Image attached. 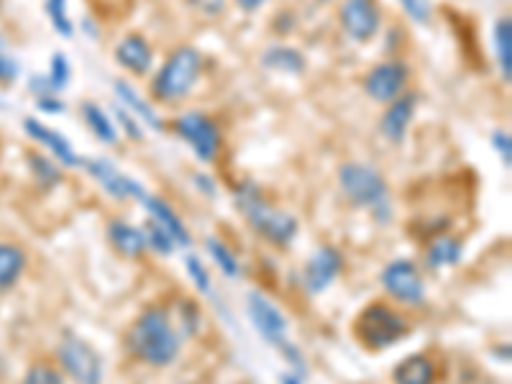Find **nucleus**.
I'll return each mask as SVG.
<instances>
[{
	"mask_svg": "<svg viewBox=\"0 0 512 384\" xmlns=\"http://www.w3.org/2000/svg\"><path fill=\"white\" fill-rule=\"evenodd\" d=\"M126 351L131 359L152 369H167L180 359L182 333L162 305H149L136 315L126 331Z\"/></svg>",
	"mask_w": 512,
	"mask_h": 384,
	"instance_id": "f257e3e1",
	"label": "nucleus"
},
{
	"mask_svg": "<svg viewBox=\"0 0 512 384\" xmlns=\"http://www.w3.org/2000/svg\"><path fill=\"white\" fill-rule=\"evenodd\" d=\"M233 203H236L239 213L244 216V221L249 223L251 231L259 239L267 241V244L277 246V249H287L297 239L300 221L292 216L290 210L277 208L272 200L264 198V192L259 190V185H254L251 180H244L241 185H236V190H233Z\"/></svg>",
	"mask_w": 512,
	"mask_h": 384,
	"instance_id": "f03ea898",
	"label": "nucleus"
},
{
	"mask_svg": "<svg viewBox=\"0 0 512 384\" xmlns=\"http://www.w3.org/2000/svg\"><path fill=\"white\" fill-rule=\"evenodd\" d=\"M203 75V52L198 47L182 44L175 47L159 64L149 82V93L159 105H180L187 100Z\"/></svg>",
	"mask_w": 512,
	"mask_h": 384,
	"instance_id": "7ed1b4c3",
	"label": "nucleus"
},
{
	"mask_svg": "<svg viewBox=\"0 0 512 384\" xmlns=\"http://www.w3.org/2000/svg\"><path fill=\"white\" fill-rule=\"evenodd\" d=\"M413 323L408 315L400 313L395 305L384 303V300H372L356 313L354 323H351V333H354L356 344L369 354H379L410 336Z\"/></svg>",
	"mask_w": 512,
	"mask_h": 384,
	"instance_id": "20e7f679",
	"label": "nucleus"
},
{
	"mask_svg": "<svg viewBox=\"0 0 512 384\" xmlns=\"http://www.w3.org/2000/svg\"><path fill=\"white\" fill-rule=\"evenodd\" d=\"M338 187L344 192V198L349 200L354 208L372 210L374 218L387 223L392 218L390 205V185L384 180V175L377 167L367 162H351L338 164Z\"/></svg>",
	"mask_w": 512,
	"mask_h": 384,
	"instance_id": "39448f33",
	"label": "nucleus"
},
{
	"mask_svg": "<svg viewBox=\"0 0 512 384\" xmlns=\"http://www.w3.org/2000/svg\"><path fill=\"white\" fill-rule=\"evenodd\" d=\"M175 134L190 146V152L195 154L200 164H213L223 149V131L213 116H208L200 108L180 113L172 121Z\"/></svg>",
	"mask_w": 512,
	"mask_h": 384,
	"instance_id": "423d86ee",
	"label": "nucleus"
},
{
	"mask_svg": "<svg viewBox=\"0 0 512 384\" xmlns=\"http://www.w3.org/2000/svg\"><path fill=\"white\" fill-rule=\"evenodd\" d=\"M57 364L75 384H103V359L98 349L72 331H64L57 344Z\"/></svg>",
	"mask_w": 512,
	"mask_h": 384,
	"instance_id": "0eeeda50",
	"label": "nucleus"
},
{
	"mask_svg": "<svg viewBox=\"0 0 512 384\" xmlns=\"http://www.w3.org/2000/svg\"><path fill=\"white\" fill-rule=\"evenodd\" d=\"M382 290L400 305L420 308L425 303V280L413 259H392L379 274Z\"/></svg>",
	"mask_w": 512,
	"mask_h": 384,
	"instance_id": "6e6552de",
	"label": "nucleus"
},
{
	"mask_svg": "<svg viewBox=\"0 0 512 384\" xmlns=\"http://www.w3.org/2000/svg\"><path fill=\"white\" fill-rule=\"evenodd\" d=\"M410 64L402 59H387V62L374 64L372 70L361 80V90L369 100L379 105H387L400 98L410 85Z\"/></svg>",
	"mask_w": 512,
	"mask_h": 384,
	"instance_id": "1a4fd4ad",
	"label": "nucleus"
},
{
	"mask_svg": "<svg viewBox=\"0 0 512 384\" xmlns=\"http://www.w3.org/2000/svg\"><path fill=\"white\" fill-rule=\"evenodd\" d=\"M341 29L356 44H369L382 31V6L379 0H344L338 6Z\"/></svg>",
	"mask_w": 512,
	"mask_h": 384,
	"instance_id": "9d476101",
	"label": "nucleus"
},
{
	"mask_svg": "<svg viewBox=\"0 0 512 384\" xmlns=\"http://www.w3.org/2000/svg\"><path fill=\"white\" fill-rule=\"evenodd\" d=\"M82 167L88 169V175L103 187L105 195L118 200V203H123V200L144 203L146 195H149V190H146L139 180L128 177L126 172H121V169H118L113 162H108V159H100V157L82 159Z\"/></svg>",
	"mask_w": 512,
	"mask_h": 384,
	"instance_id": "9b49d317",
	"label": "nucleus"
},
{
	"mask_svg": "<svg viewBox=\"0 0 512 384\" xmlns=\"http://www.w3.org/2000/svg\"><path fill=\"white\" fill-rule=\"evenodd\" d=\"M246 315H249L251 326H254V331L262 336L264 344L280 349L285 341H290V338H287L290 323H287L285 313H282L269 297H264L262 292H249V295H246Z\"/></svg>",
	"mask_w": 512,
	"mask_h": 384,
	"instance_id": "f8f14e48",
	"label": "nucleus"
},
{
	"mask_svg": "<svg viewBox=\"0 0 512 384\" xmlns=\"http://www.w3.org/2000/svg\"><path fill=\"white\" fill-rule=\"evenodd\" d=\"M341 272H344V251L338 249V246L323 244L305 262L300 280H303L305 292L310 297H315L320 292H326L341 277Z\"/></svg>",
	"mask_w": 512,
	"mask_h": 384,
	"instance_id": "ddd939ff",
	"label": "nucleus"
},
{
	"mask_svg": "<svg viewBox=\"0 0 512 384\" xmlns=\"http://www.w3.org/2000/svg\"><path fill=\"white\" fill-rule=\"evenodd\" d=\"M420 95L415 90H405L397 100L387 103V111L379 118V134L387 144L400 146L405 144L410 131V123H413L415 111H418Z\"/></svg>",
	"mask_w": 512,
	"mask_h": 384,
	"instance_id": "4468645a",
	"label": "nucleus"
},
{
	"mask_svg": "<svg viewBox=\"0 0 512 384\" xmlns=\"http://www.w3.org/2000/svg\"><path fill=\"white\" fill-rule=\"evenodd\" d=\"M24 131L29 139H34L36 144L44 146V149L49 152V157H52L54 162L62 164L64 169L82 167V159L80 154L75 152V144H72L62 131H57V128L47 126V123H41L39 118H31V116L24 118Z\"/></svg>",
	"mask_w": 512,
	"mask_h": 384,
	"instance_id": "2eb2a0df",
	"label": "nucleus"
},
{
	"mask_svg": "<svg viewBox=\"0 0 512 384\" xmlns=\"http://www.w3.org/2000/svg\"><path fill=\"white\" fill-rule=\"evenodd\" d=\"M113 59H116L118 67H123L134 77H146L154 67V49L144 34L128 31L118 39L116 49H113Z\"/></svg>",
	"mask_w": 512,
	"mask_h": 384,
	"instance_id": "dca6fc26",
	"label": "nucleus"
},
{
	"mask_svg": "<svg viewBox=\"0 0 512 384\" xmlns=\"http://www.w3.org/2000/svg\"><path fill=\"white\" fill-rule=\"evenodd\" d=\"M141 205H144L146 213H149V221L159 223V226H162L164 231H167L169 236L175 239L177 246L187 249V246L192 244L190 228L185 226V221L180 218V213H177V210L162 198V195H154V192H149V195H146V200Z\"/></svg>",
	"mask_w": 512,
	"mask_h": 384,
	"instance_id": "f3484780",
	"label": "nucleus"
},
{
	"mask_svg": "<svg viewBox=\"0 0 512 384\" xmlns=\"http://www.w3.org/2000/svg\"><path fill=\"white\" fill-rule=\"evenodd\" d=\"M105 236H108V244L113 246V251L123 259H141L146 254L144 228L123 221V218H113L105 228Z\"/></svg>",
	"mask_w": 512,
	"mask_h": 384,
	"instance_id": "a211bd4d",
	"label": "nucleus"
},
{
	"mask_svg": "<svg viewBox=\"0 0 512 384\" xmlns=\"http://www.w3.org/2000/svg\"><path fill=\"white\" fill-rule=\"evenodd\" d=\"M392 384H438V364L428 354H408L392 369Z\"/></svg>",
	"mask_w": 512,
	"mask_h": 384,
	"instance_id": "6ab92c4d",
	"label": "nucleus"
},
{
	"mask_svg": "<svg viewBox=\"0 0 512 384\" xmlns=\"http://www.w3.org/2000/svg\"><path fill=\"white\" fill-rule=\"evenodd\" d=\"M113 90H116L118 100H121V105L131 113V116H136L144 126L154 128V131H164V121L159 118V113L154 111V105L146 98H141L139 90H136L131 82L118 77V80H113Z\"/></svg>",
	"mask_w": 512,
	"mask_h": 384,
	"instance_id": "aec40b11",
	"label": "nucleus"
},
{
	"mask_svg": "<svg viewBox=\"0 0 512 384\" xmlns=\"http://www.w3.org/2000/svg\"><path fill=\"white\" fill-rule=\"evenodd\" d=\"M262 64L267 70L292 77L305 75V70H308V59H305V54L295 47H287V44H272V47L264 49Z\"/></svg>",
	"mask_w": 512,
	"mask_h": 384,
	"instance_id": "412c9836",
	"label": "nucleus"
},
{
	"mask_svg": "<svg viewBox=\"0 0 512 384\" xmlns=\"http://www.w3.org/2000/svg\"><path fill=\"white\" fill-rule=\"evenodd\" d=\"M80 113H82V121H85V126H88V131L100 141V144H105V146L118 144V139H121V131H118L116 121L108 116V111H105L103 105L93 103V100H85V103L80 105Z\"/></svg>",
	"mask_w": 512,
	"mask_h": 384,
	"instance_id": "4be33fe9",
	"label": "nucleus"
},
{
	"mask_svg": "<svg viewBox=\"0 0 512 384\" xmlns=\"http://www.w3.org/2000/svg\"><path fill=\"white\" fill-rule=\"evenodd\" d=\"M29 267V254L18 244L0 241V292H8L18 285Z\"/></svg>",
	"mask_w": 512,
	"mask_h": 384,
	"instance_id": "5701e85b",
	"label": "nucleus"
},
{
	"mask_svg": "<svg viewBox=\"0 0 512 384\" xmlns=\"http://www.w3.org/2000/svg\"><path fill=\"white\" fill-rule=\"evenodd\" d=\"M461 256H464V246H461L459 239L454 236H433L431 244L425 246V264L431 269H446V267H456L461 262Z\"/></svg>",
	"mask_w": 512,
	"mask_h": 384,
	"instance_id": "b1692460",
	"label": "nucleus"
},
{
	"mask_svg": "<svg viewBox=\"0 0 512 384\" xmlns=\"http://www.w3.org/2000/svg\"><path fill=\"white\" fill-rule=\"evenodd\" d=\"M492 47H495L497 67H500V77L505 85L512 80V21L510 16H502L495 21V31H492Z\"/></svg>",
	"mask_w": 512,
	"mask_h": 384,
	"instance_id": "393cba45",
	"label": "nucleus"
},
{
	"mask_svg": "<svg viewBox=\"0 0 512 384\" xmlns=\"http://www.w3.org/2000/svg\"><path fill=\"white\" fill-rule=\"evenodd\" d=\"M26 164H29L31 177H34V182L41 187V190H54V187L62 185L64 167L59 162H54L49 154L29 152L26 154Z\"/></svg>",
	"mask_w": 512,
	"mask_h": 384,
	"instance_id": "a878e982",
	"label": "nucleus"
},
{
	"mask_svg": "<svg viewBox=\"0 0 512 384\" xmlns=\"http://www.w3.org/2000/svg\"><path fill=\"white\" fill-rule=\"evenodd\" d=\"M205 251H208L210 259H213V264H216L218 272H221L223 277H228V280H236V277H239L241 264L239 259H236V254H233L231 246L223 244L216 236H208V239H205Z\"/></svg>",
	"mask_w": 512,
	"mask_h": 384,
	"instance_id": "bb28decb",
	"label": "nucleus"
},
{
	"mask_svg": "<svg viewBox=\"0 0 512 384\" xmlns=\"http://www.w3.org/2000/svg\"><path fill=\"white\" fill-rule=\"evenodd\" d=\"M177 323H180L182 338L198 336L203 331V308L195 300H180L177 303Z\"/></svg>",
	"mask_w": 512,
	"mask_h": 384,
	"instance_id": "cd10ccee",
	"label": "nucleus"
},
{
	"mask_svg": "<svg viewBox=\"0 0 512 384\" xmlns=\"http://www.w3.org/2000/svg\"><path fill=\"white\" fill-rule=\"evenodd\" d=\"M44 13L52 21V29L62 39H72L75 36V21L67 13V0H44Z\"/></svg>",
	"mask_w": 512,
	"mask_h": 384,
	"instance_id": "c85d7f7f",
	"label": "nucleus"
},
{
	"mask_svg": "<svg viewBox=\"0 0 512 384\" xmlns=\"http://www.w3.org/2000/svg\"><path fill=\"white\" fill-rule=\"evenodd\" d=\"M21 384H67V377H64L62 369L52 361H34L24 374V382Z\"/></svg>",
	"mask_w": 512,
	"mask_h": 384,
	"instance_id": "c756f323",
	"label": "nucleus"
},
{
	"mask_svg": "<svg viewBox=\"0 0 512 384\" xmlns=\"http://www.w3.org/2000/svg\"><path fill=\"white\" fill-rule=\"evenodd\" d=\"M144 236H146V251H152V254H159V256L175 254V249H177L175 239H172V236H169V233L164 231L159 223H154V221L146 223Z\"/></svg>",
	"mask_w": 512,
	"mask_h": 384,
	"instance_id": "7c9ffc66",
	"label": "nucleus"
},
{
	"mask_svg": "<svg viewBox=\"0 0 512 384\" xmlns=\"http://www.w3.org/2000/svg\"><path fill=\"white\" fill-rule=\"evenodd\" d=\"M185 269L187 274H190L192 285H195V290L200 292V295H208L213 297V280H210L208 269H205L203 259H200L198 254H185Z\"/></svg>",
	"mask_w": 512,
	"mask_h": 384,
	"instance_id": "2f4dec72",
	"label": "nucleus"
},
{
	"mask_svg": "<svg viewBox=\"0 0 512 384\" xmlns=\"http://www.w3.org/2000/svg\"><path fill=\"white\" fill-rule=\"evenodd\" d=\"M47 77H49V82H52L54 93H57V95L62 93V90L67 88V85H70V82H72V64H70V59L64 57L62 52H54L52 59H49Z\"/></svg>",
	"mask_w": 512,
	"mask_h": 384,
	"instance_id": "473e14b6",
	"label": "nucleus"
},
{
	"mask_svg": "<svg viewBox=\"0 0 512 384\" xmlns=\"http://www.w3.org/2000/svg\"><path fill=\"white\" fill-rule=\"evenodd\" d=\"M405 16L418 26H428L433 21V0H397Z\"/></svg>",
	"mask_w": 512,
	"mask_h": 384,
	"instance_id": "72a5a7b5",
	"label": "nucleus"
},
{
	"mask_svg": "<svg viewBox=\"0 0 512 384\" xmlns=\"http://www.w3.org/2000/svg\"><path fill=\"white\" fill-rule=\"evenodd\" d=\"M113 111H116V118H118V123H116L118 131H123V134H126L131 141H144V136H146L144 123H141L139 118L131 116V113H128L123 105H116Z\"/></svg>",
	"mask_w": 512,
	"mask_h": 384,
	"instance_id": "f704fd0d",
	"label": "nucleus"
},
{
	"mask_svg": "<svg viewBox=\"0 0 512 384\" xmlns=\"http://www.w3.org/2000/svg\"><path fill=\"white\" fill-rule=\"evenodd\" d=\"M489 144L495 149V154L500 157L502 167L510 169L512 167V136L507 128H495L492 136H489Z\"/></svg>",
	"mask_w": 512,
	"mask_h": 384,
	"instance_id": "c9c22d12",
	"label": "nucleus"
},
{
	"mask_svg": "<svg viewBox=\"0 0 512 384\" xmlns=\"http://www.w3.org/2000/svg\"><path fill=\"white\" fill-rule=\"evenodd\" d=\"M277 351H280L282 359H285L287 364H290L292 372L300 374V377H305V372H308V361H305L303 351L297 349V346L292 344V341H285V344H282Z\"/></svg>",
	"mask_w": 512,
	"mask_h": 384,
	"instance_id": "e433bc0d",
	"label": "nucleus"
},
{
	"mask_svg": "<svg viewBox=\"0 0 512 384\" xmlns=\"http://www.w3.org/2000/svg\"><path fill=\"white\" fill-rule=\"evenodd\" d=\"M18 77H21V64L3 49V52H0V85L8 88V85H13V82L18 80Z\"/></svg>",
	"mask_w": 512,
	"mask_h": 384,
	"instance_id": "4c0bfd02",
	"label": "nucleus"
},
{
	"mask_svg": "<svg viewBox=\"0 0 512 384\" xmlns=\"http://www.w3.org/2000/svg\"><path fill=\"white\" fill-rule=\"evenodd\" d=\"M64 100H59V95H44V98H36V111L47 113V116H62L64 113Z\"/></svg>",
	"mask_w": 512,
	"mask_h": 384,
	"instance_id": "58836bf2",
	"label": "nucleus"
},
{
	"mask_svg": "<svg viewBox=\"0 0 512 384\" xmlns=\"http://www.w3.org/2000/svg\"><path fill=\"white\" fill-rule=\"evenodd\" d=\"M272 26L277 34H282V36L292 34V29H297V16L292 11H280L277 16H274Z\"/></svg>",
	"mask_w": 512,
	"mask_h": 384,
	"instance_id": "ea45409f",
	"label": "nucleus"
},
{
	"mask_svg": "<svg viewBox=\"0 0 512 384\" xmlns=\"http://www.w3.org/2000/svg\"><path fill=\"white\" fill-rule=\"evenodd\" d=\"M192 185L198 187L203 195H208V198H216V195H218L216 180H213L210 175H205V172H195V175H192Z\"/></svg>",
	"mask_w": 512,
	"mask_h": 384,
	"instance_id": "a19ab883",
	"label": "nucleus"
},
{
	"mask_svg": "<svg viewBox=\"0 0 512 384\" xmlns=\"http://www.w3.org/2000/svg\"><path fill=\"white\" fill-rule=\"evenodd\" d=\"M29 90L36 95V98H44V95H57L49 82L47 75H34L29 77Z\"/></svg>",
	"mask_w": 512,
	"mask_h": 384,
	"instance_id": "79ce46f5",
	"label": "nucleus"
},
{
	"mask_svg": "<svg viewBox=\"0 0 512 384\" xmlns=\"http://www.w3.org/2000/svg\"><path fill=\"white\" fill-rule=\"evenodd\" d=\"M233 3H236L244 13H256V11H262L269 0H233Z\"/></svg>",
	"mask_w": 512,
	"mask_h": 384,
	"instance_id": "37998d69",
	"label": "nucleus"
},
{
	"mask_svg": "<svg viewBox=\"0 0 512 384\" xmlns=\"http://www.w3.org/2000/svg\"><path fill=\"white\" fill-rule=\"evenodd\" d=\"M195 6H198L200 11L210 13V16H216V13L223 11V0H195Z\"/></svg>",
	"mask_w": 512,
	"mask_h": 384,
	"instance_id": "c03bdc74",
	"label": "nucleus"
},
{
	"mask_svg": "<svg viewBox=\"0 0 512 384\" xmlns=\"http://www.w3.org/2000/svg\"><path fill=\"white\" fill-rule=\"evenodd\" d=\"M390 36H392V41H387V44H384V52H397L402 44V31L397 29V26H392Z\"/></svg>",
	"mask_w": 512,
	"mask_h": 384,
	"instance_id": "a18cd8bd",
	"label": "nucleus"
},
{
	"mask_svg": "<svg viewBox=\"0 0 512 384\" xmlns=\"http://www.w3.org/2000/svg\"><path fill=\"white\" fill-rule=\"evenodd\" d=\"M280 384H305V377H300V374L295 372H282Z\"/></svg>",
	"mask_w": 512,
	"mask_h": 384,
	"instance_id": "49530a36",
	"label": "nucleus"
},
{
	"mask_svg": "<svg viewBox=\"0 0 512 384\" xmlns=\"http://www.w3.org/2000/svg\"><path fill=\"white\" fill-rule=\"evenodd\" d=\"M85 31H88V36H95V39H98V26L90 24V18H85Z\"/></svg>",
	"mask_w": 512,
	"mask_h": 384,
	"instance_id": "de8ad7c7",
	"label": "nucleus"
},
{
	"mask_svg": "<svg viewBox=\"0 0 512 384\" xmlns=\"http://www.w3.org/2000/svg\"><path fill=\"white\" fill-rule=\"evenodd\" d=\"M6 49V39H3V34H0V52Z\"/></svg>",
	"mask_w": 512,
	"mask_h": 384,
	"instance_id": "09e8293b",
	"label": "nucleus"
},
{
	"mask_svg": "<svg viewBox=\"0 0 512 384\" xmlns=\"http://www.w3.org/2000/svg\"><path fill=\"white\" fill-rule=\"evenodd\" d=\"M0 111H6V100L0 98Z\"/></svg>",
	"mask_w": 512,
	"mask_h": 384,
	"instance_id": "8fccbe9b",
	"label": "nucleus"
},
{
	"mask_svg": "<svg viewBox=\"0 0 512 384\" xmlns=\"http://www.w3.org/2000/svg\"><path fill=\"white\" fill-rule=\"evenodd\" d=\"M318 3H333V0H318Z\"/></svg>",
	"mask_w": 512,
	"mask_h": 384,
	"instance_id": "3c124183",
	"label": "nucleus"
},
{
	"mask_svg": "<svg viewBox=\"0 0 512 384\" xmlns=\"http://www.w3.org/2000/svg\"><path fill=\"white\" fill-rule=\"evenodd\" d=\"M0 8H3V0H0Z\"/></svg>",
	"mask_w": 512,
	"mask_h": 384,
	"instance_id": "603ef678",
	"label": "nucleus"
},
{
	"mask_svg": "<svg viewBox=\"0 0 512 384\" xmlns=\"http://www.w3.org/2000/svg\"><path fill=\"white\" fill-rule=\"evenodd\" d=\"M239 384H244V382H239Z\"/></svg>",
	"mask_w": 512,
	"mask_h": 384,
	"instance_id": "864d4df0",
	"label": "nucleus"
}]
</instances>
